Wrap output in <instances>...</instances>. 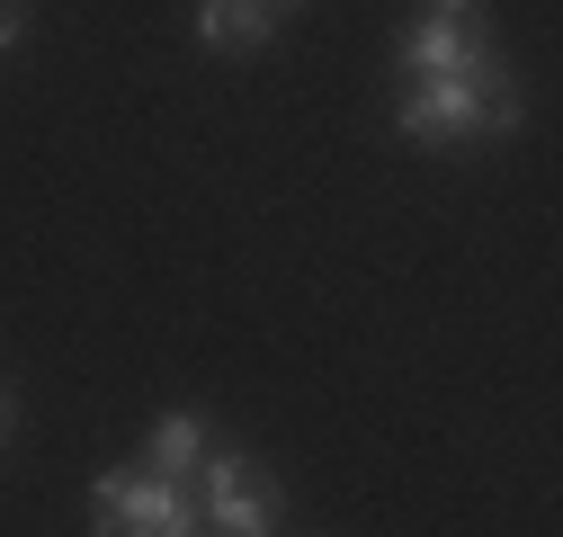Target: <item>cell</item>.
<instances>
[{"mask_svg":"<svg viewBox=\"0 0 563 537\" xmlns=\"http://www.w3.org/2000/svg\"><path fill=\"white\" fill-rule=\"evenodd\" d=\"M519 81H510V63L492 54L474 63V73H430V81H411V99L394 108V134L402 144H483V134H519Z\"/></svg>","mask_w":563,"mask_h":537,"instance_id":"6da1fadb","label":"cell"},{"mask_svg":"<svg viewBox=\"0 0 563 537\" xmlns=\"http://www.w3.org/2000/svg\"><path fill=\"white\" fill-rule=\"evenodd\" d=\"M90 528L99 537H206L197 493L144 475V465H108V475H90Z\"/></svg>","mask_w":563,"mask_h":537,"instance_id":"7a4b0ae2","label":"cell"},{"mask_svg":"<svg viewBox=\"0 0 563 537\" xmlns=\"http://www.w3.org/2000/svg\"><path fill=\"white\" fill-rule=\"evenodd\" d=\"M197 484H206L197 519L216 528V537H277V519H287V493H277V484H268V465L242 457V448H206Z\"/></svg>","mask_w":563,"mask_h":537,"instance_id":"3957f363","label":"cell"},{"mask_svg":"<svg viewBox=\"0 0 563 537\" xmlns=\"http://www.w3.org/2000/svg\"><path fill=\"white\" fill-rule=\"evenodd\" d=\"M394 63L411 81H430V73H474V63H492V28H456V19H430L420 10L402 36H394Z\"/></svg>","mask_w":563,"mask_h":537,"instance_id":"277c9868","label":"cell"},{"mask_svg":"<svg viewBox=\"0 0 563 537\" xmlns=\"http://www.w3.org/2000/svg\"><path fill=\"white\" fill-rule=\"evenodd\" d=\"M277 0H197V36L216 45V54H260L277 36Z\"/></svg>","mask_w":563,"mask_h":537,"instance_id":"5b68a950","label":"cell"},{"mask_svg":"<svg viewBox=\"0 0 563 537\" xmlns=\"http://www.w3.org/2000/svg\"><path fill=\"white\" fill-rule=\"evenodd\" d=\"M206 413H162L153 421V439H144V475H162V484H197V465H206Z\"/></svg>","mask_w":563,"mask_h":537,"instance_id":"8992f818","label":"cell"},{"mask_svg":"<svg viewBox=\"0 0 563 537\" xmlns=\"http://www.w3.org/2000/svg\"><path fill=\"white\" fill-rule=\"evenodd\" d=\"M420 10H430V19H456V28H492L483 0H420Z\"/></svg>","mask_w":563,"mask_h":537,"instance_id":"52a82bcc","label":"cell"},{"mask_svg":"<svg viewBox=\"0 0 563 537\" xmlns=\"http://www.w3.org/2000/svg\"><path fill=\"white\" fill-rule=\"evenodd\" d=\"M19 36H27V0H0V54H10Z\"/></svg>","mask_w":563,"mask_h":537,"instance_id":"ba28073f","label":"cell"},{"mask_svg":"<svg viewBox=\"0 0 563 537\" xmlns=\"http://www.w3.org/2000/svg\"><path fill=\"white\" fill-rule=\"evenodd\" d=\"M10 430H19V394L0 385V439H10Z\"/></svg>","mask_w":563,"mask_h":537,"instance_id":"9c48e42d","label":"cell"},{"mask_svg":"<svg viewBox=\"0 0 563 537\" xmlns=\"http://www.w3.org/2000/svg\"><path fill=\"white\" fill-rule=\"evenodd\" d=\"M277 10H305V0H277Z\"/></svg>","mask_w":563,"mask_h":537,"instance_id":"30bf717a","label":"cell"}]
</instances>
